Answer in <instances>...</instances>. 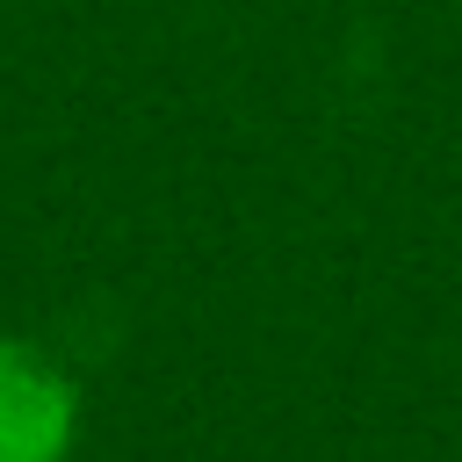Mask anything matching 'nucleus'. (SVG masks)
Returning <instances> with one entry per match:
<instances>
[{"label": "nucleus", "instance_id": "nucleus-1", "mask_svg": "<svg viewBox=\"0 0 462 462\" xmlns=\"http://www.w3.org/2000/svg\"><path fill=\"white\" fill-rule=\"evenodd\" d=\"M87 426L79 375L22 332H0V462H72Z\"/></svg>", "mask_w": 462, "mask_h": 462}]
</instances>
